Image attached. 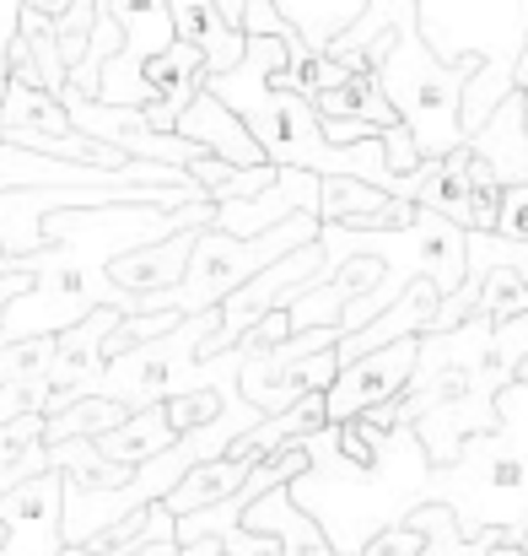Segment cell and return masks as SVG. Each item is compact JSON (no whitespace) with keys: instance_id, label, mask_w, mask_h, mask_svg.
Returning a JSON list of instances; mask_svg holds the SVG:
<instances>
[{"instance_id":"obj_1","label":"cell","mask_w":528,"mask_h":556,"mask_svg":"<svg viewBox=\"0 0 528 556\" xmlns=\"http://www.w3.org/2000/svg\"><path fill=\"white\" fill-rule=\"evenodd\" d=\"M426 497L448 503L459 535L513 530L528 514V383L497 389V421L469 432L448 465L426 470Z\"/></svg>"},{"instance_id":"obj_2","label":"cell","mask_w":528,"mask_h":556,"mask_svg":"<svg viewBox=\"0 0 528 556\" xmlns=\"http://www.w3.org/2000/svg\"><path fill=\"white\" fill-rule=\"evenodd\" d=\"M415 27L442 60L475 54L480 71L464 81V136L518 92V60L528 43V0H415Z\"/></svg>"},{"instance_id":"obj_3","label":"cell","mask_w":528,"mask_h":556,"mask_svg":"<svg viewBox=\"0 0 528 556\" xmlns=\"http://www.w3.org/2000/svg\"><path fill=\"white\" fill-rule=\"evenodd\" d=\"M372 71H377V87L394 103L399 125L415 136L421 157H442L464 141V81L480 71L475 54L442 60V54H432L421 27H394V38Z\"/></svg>"},{"instance_id":"obj_4","label":"cell","mask_w":528,"mask_h":556,"mask_svg":"<svg viewBox=\"0 0 528 556\" xmlns=\"http://www.w3.org/2000/svg\"><path fill=\"white\" fill-rule=\"evenodd\" d=\"M319 211H292L281 216L275 227L254 232V238H237V232H221V227H199L194 232V249H189V265H183V281L173 292H141V314H157V308H173V314H199V308H216L232 287H243L254 270H265L270 260L292 254L297 243L319 238Z\"/></svg>"},{"instance_id":"obj_5","label":"cell","mask_w":528,"mask_h":556,"mask_svg":"<svg viewBox=\"0 0 528 556\" xmlns=\"http://www.w3.org/2000/svg\"><path fill=\"white\" fill-rule=\"evenodd\" d=\"M210 330H216V308L183 314L173 330L146 336V341L103 357V368L87 378L81 394H108L125 410H136V405L168 400V394H183V389H205L199 383V363H205L199 352H205V336Z\"/></svg>"},{"instance_id":"obj_6","label":"cell","mask_w":528,"mask_h":556,"mask_svg":"<svg viewBox=\"0 0 528 556\" xmlns=\"http://www.w3.org/2000/svg\"><path fill=\"white\" fill-rule=\"evenodd\" d=\"M54 98H60V109L70 114V125H76L81 136H92V141H103V147H114V152H125V157H152V163L189 168V163L205 152V147H194V141L178 136V130H157V125L141 114V103H98V98L76 92L70 81H65Z\"/></svg>"},{"instance_id":"obj_7","label":"cell","mask_w":528,"mask_h":556,"mask_svg":"<svg viewBox=\"0 0 528 556\" xmlns=\"http://www.w3.org/2000/svg\"><path fill=\"white\" fill-rule=\"evenodd\" d=\"M65 470L43 465L0 492V556H60L65 552Z\"/></svg>"},{"instance_id":"obj_8","label":"cell","mask_w":528,"mask_h":556,"mask_svg":"<svg viewBox=\"0 0 528 556\" xmlns=\"http://www.w3.org/2000/svg\"><path fill=\"white\" fill-rule=\"evenodd\" d=\"M415 352H421V336H399L388 346L346 357L335 378L324 383V421H351V416H366V410L399 400L415 372Z\"/></svg>"},{"instance_id":"obj_9","label":"cell","mask_w":528,"mask_h":556,"mask_svg":"<svg viewBox=\"0 0 528 556\" xmlns=\"http://www.w3.org/2000/svg\"><path fill=\"white\" fill-rule=\"evenodd\" d=\"M205 54L189 43V38H173L163 54L146 60L141 71V114L157 125V130H173V119L189 109V98L205 87Z\"/></svg>"},{"instance_id":"obj_10","label":"cell","mask_w":528,"mask_h":556,"mask_svg":"<svg viewBox=\"0 0 528 556\" xmlns=\"http://www.w3.org/2000/svg\"><path fill=\"white\" fill-rule=\"evenodd\" d=\"M237 525H243V530H265V535H275L281 556H340L335 546H330V535L319 530V519L286 492V481L270 486V492H259V497L237 514Z\"/></svg>"},{"instance_id":"obj_11","label":"cell","mask_w":528,"mask_h":556,"mask_svg":"<svg viewBox=\"0 0 528 556\" xmlns=\"http://www.w3.org/2000/svg\"><path fill=\"white\" fill-rule=\"evenodd\" d=\"M464 147L475 152V157H486L491 163V174L507 185H528V114H524V92H507L469 136H464Z\"/></svg>"},{"instance_id":"obj_12","label":"cell","mask_w":528,"mask_h":556,"mask_svg":"<svg viewBox=\"0 0 528 556\" xmlns=\"http://www.w3.org/2000/svg\"><path fill=\"white\" fill-rule=\"evenodd\" d=\"M205 227V222H199ZM199 227H178L168 238H152V243H136L125 254L108 260V281L125 287V292H173L183 281V265H189V249H194V232Z\"/></svg>"},{"instance_id":"obj_13","label":"cell","mask_w":528,"mask_h":556,"mask_svg":"<svg viewBox=\"0 0 528 556\" xmlns=\"http://www.w3.org/2000/svg\"><path fill=\"white\" fill-rule=\"evenodd\" d=\"M178 136H189L194 147H205V152H216V157H227V163H237V168H248V163H270L265 152H259V141L248 136V125L210 92V87H199L194 98H189V109L173 119Z\"/></svg>"},{"instance_id":"obj_14","label":"cell","mask_w":528,"mask_h":556,"mask_svg":"<svg viewBox=\"0 0 528 556\" xmlns=\"http://www.w3.org/2000/svg\"><path fill=\"white\" fill-rule=\"evenodd\" d=\"M415 216V200H399L388 189L351 179V174H324L319 179V222H346V227H404Z\"/></svg>"},{"instance_id":"obj_15","label":"cell","mask_w":528,"mask_h":556,"mask_svg":"<svg viewBox=\"0 0 528 556\" xmlns=\"http://www.w3.org/2000/svg\"><path fill=\"white\" fill-rule=\"evenodd\" d=\"M437 281H426V276H415L383 314H372L361 330L351 336H340L335 341V357L346 363V357H361V352H372V346H388V341H399V336H421L426 325H432V314H437Z\"/></svg>"},{"instance_id":"obj_16","label":"cell","mask_w":528,"mask_h":556,"mask_svg":"<svg viewBox=\"0 0 528 556\" xmlns=\"http://www.w3.org/2000/svg\"><path fill=\"white\" fill-rule=\"evenodd\" d=\"M168 11H173V33L178 38H189V43L205 54V71H227V65H237V60H243L248 33H243V27H232V22L221 16V5H216V0H168Z\"/></svg>"},{"instance_id":"obj_17","label":"cell","mask_w":528,"mask_h":556,"mask_svg":"<svg viewBox=\"0 0 528 556\" xmlns=\"http://www.w3.org/2000/svg\"><path fill=\"white\" fill-rule=\"evenodd\" d=\"M178 438L173 416H168V400H152V405H136V410H125L108 432H98L92 443L103 448V459H114V465H141V459H152V454H163L168 443Z\"/></svg>"},{"instance_id":"obj_18","label":"cell","mask_w":528,"mask_h":556,"mask_svg":"<svg viewBox=\"0 0 528 556\" xmlns=\"http://www.w3.org/2000/svg\"><path fill=\"white\" fill-rule=\"evenodd\" d=\"M313 109H319V119H366L372 130L399 125V114H394V103L383 98V87H377V71H372V65H356L340 87L319 92V98H313Z\"/></svg>"},{"instance_id":"obj_19","label":"cell","mask_w":528,"mask_h":556,"mask_svg":"<svg viewBox=\"0 0 528 556\" xmlns=\"http://www.w3.org/2000/svg\"><path fill=\"white\" fill-rule=\"evenodd\" d=\"M119 416H125L119 400H108V394H76V400L43 410V443H60V438H98V432H108Z\"/></svg>"},{"instance_id":"obj_20","label":"cell","mask_w":528,"mask_h":556,"mask_svg":"<svg viewBox=\"0 0 528 556\" xmlns=\"http://www.w3.org/2000/svg\"><path fill=\"white\" fill-rule=\"evenodd\" d=\"M43 448H49V459L65 470L70 486H119V481L130 476L125 465L103 459V448H98L92 438H60V443H43Z\"/></svg>"},{"instance_id":"obj_21","label":"cell","mask_w":528,"mask_h":556,"mask_svg":"<svg viewBox=\"0 0 528 556\" xmlns=\"http://www.w3.org/2000/svg\"><path fill=\"white\" fill-rule=\"evenodd\" d=\"M475 314L486 319H513V314H528V281L518 265H491L480 292H475Z\"/></svg>"},{"instance_id":"obj_22","label":"cell","mask_w":528,"mask_h":556,"mask_svg":"<svg viewBox=\"0 0 528 556\" xmlns=\"http://www.w3.org/2000/svg\"><path fill=\"white\" fill-rule=\"evenodd\" d=\"M92 22H98V5H92V0H70V5L54 16V38H60V60H65V71L87 54Z\"/></svg>"},{"instance_id":"obj_23","label":"cell","mask_w":528,"mask_h":556,"mask_svg":"<svg viewBox=\"0 0 528 556\" xmlns=\"http://www.w3.org/2000/svg\"><path fill=\"white\" fill-rule=\"evenodd\" d=\"M377 141H383V157H388V168H394V174H415L421 152H415V136H410L404 125H388V130H377Z\"/></svg>"},{"instance_id":"obj_24","label":"cell","mask_w":528,"mask_h":556,"mask_svg":"<svg viewBox=\"0 0 528 556\" xmlns=\"http://www.w3.org/2000/svg\"><path fill=\"white\" fill-rule=\"evenodd\" d=\"M324 125V136L335 141V147H346V141H361V136H377L366 119H319Z\"/></svg>"},{"instance_id":"obj_25","label":"cell","mask_w":528,"mask_h":556,"mask_svg":"<svg viewBox=\"0 0 528 556\" xmlns=\"http://www.w3.org/2000/svg\"><path fill=\"white\" fill-rule=\"evenodd\" d=\"M173 556H221V541L216 535H194V541H178Z\"/></svg>"},{"instance_id":"obj_26","label":"cell","mask_w":528,"mask_h":556,"mask_svg":"<svg viewBox=\"0 0 528 556\" xmlns=\"http://www.w3.org/2000/svg\"><path fill=\"white\" fill-rule=\"evenodd\" d=\"M16 5H27V11H43V16H60L70 0H16Z\"/></svg>"},{"instance_id":"obj_27","label":"cell","mask_w":528,"mask_h":556,"mask_svg":"<svg viewBox=\"0 0 528 556\" xmlns=\"http://www.w3.org/2000/svg\"><path fill=\"white\" fill-rule=\"evenodd\" d=\"M513 546H524V552H528V514L513 525Z\"/></svg>"},{"instance_id":"obj_28","label":"cell","mask_w":528,"mask_h":556,"mask_svg":"<svg viewBox=\"0 0 528 556\" xmlns=\"http://www.w3.org/2000/svg\"><path fill=\"white\" fill-rule=\"evenodd\" d=\"M513 378H518V383H528V357L518 363V372H513Z\"/></svg>"},{"instance_id":"obj_29","label":"cell","mask_w":528,"mask_h":556,"mask_svg":"<svg viewBox=\"0 0 528 556\" xmlns=\"http://www.w3.org/2000/svg\"><path fill=\"white\" fill-rule=\"evenodd\" d=\"M221 556H227V552H221Z\"/></svg>"}]
</instances>
